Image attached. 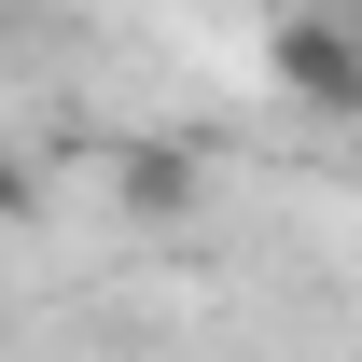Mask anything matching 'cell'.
<instances>
[{
  "label": "cell",
  "instance_id": "cell-2",
  "mask_svg": "<svg viewBox=\"0 0 362 362\" xmlns=\"http://www.w3.org/2000/svg\"><path fill=\"white\" fill-rule=\"evenodd\" d=\"M126 209H153V223H168V209H195V168H181V153H126Z\"/></svg>",
  "mask_w": 362,
  "mask_h": 362
},
{
  "label": "cell",
  "instance_id": "cell-3",
  "mask_svg": "<svg viewBox=\"0 0 362 362\" xmlns=\"http://www.w3.org/2000/svg\"><path fill=\"white\" fill-rule=\"evenodd\" d=\"M28 209H42V168H28V153H0V223H28Z\"/></svg>",
  "mask_w": 362,
  "mask_h": 362
},
{
  "label": "cell",
  "instance_id": "cell-1",
  "mask_svg": "<svg viewBox=\"0 0 362 362\" xmlns=\"http://www.w3.org/2000/svg\"><path fill=\"white\" fill-rule=\"evenodd\" d=\"M265 70H279L293 112L362 126V14H279V28H265Z\"/></svg>",
  "mask_w": 362,
  "mask_h": 362
}]
</instances>
